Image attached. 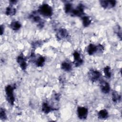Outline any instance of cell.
I'll list each match as a JSON object with an SVG mask.
<instances>
[{
	"instance_id": "6da1fadb",
	"label": "cell",
	"mask_w": 122,
	"mask_h": 122,
	"mask_svg": "<svg viewBox=\"0 0 122 122\" xmlns=\"http://www.w3.org/2000/svg\"><path fill=\"white\" fill-rule=\"evenodd\" d=\"M38 12L46 17H51L53 14V10L51 7L46 3L41 4L39 7Z\"/></svg>"
},
{
	"instance_id": "7a4b0ae2",
	"label": "cell",
	"mask_w": 122,
	"mask_h": 122,
	"mask_svg": "<svg viewBox=\"0 0 122 122\" xmlns=\"http://www.w3.org/2000/svg\"><path fill=\"white\" fill-rule=\"evenodd\" d=\"M15 87L11 85H7L5 88L6 97L7 101L11 105L14 104L15 97L14 95V90Z\"/></svg>"
},
{
	"instance_id": "3957f363",
	"label": "cell",
	"mask_w": 122,
	"mask_h": 122,
	"mask_svg": "<svg viewBox=\"0 0 122 122\" xmlns=\"http://www.w3.org/2000/svg\"><path fill=\"white\" fill-rule=\"evenodd\" d=\"M30 58L33 63L37 67H42L44 65L45 59L41 55H36L34 53H32L30 55Z\"/></svg>"
},
{
	"instance_id": "277c9868",
	"label": "cell",
	"mask_w": 122,
	"mask_h": 122,
	"mask_svg": "<svg viewBox=\"0 0 122 122\" xmlns=\"http://www.w3.org/2000/svg\"><path fill=\"white\" fill-rule=\"evenodd\" d=\"M88 76L91 81L95 82L100 78L101 74V72L97 70L91 69L88 71Z\"/></svg>"
},
{
	"instance_id": "5b68a950",
	"label": "cell",
	"mask_w": 122,
	"mask_h": 122,
	"mask_svg": "<svg viewBox=\"0 0 122 122\" xmlns=\"http://www.w3.org/2000/svg\"><path fill=\"white\" fill-rule=\"evenodd\" d=\"M77 113L78 118L81 120H85L87 118L88 114V110L85 107L80 106L77 108Z\"/></svg>"
},
{
	"instance_id": "8992f818",
	"label": "cell",
	"mask_w": 122,
	"mask_h": 122,
	"mask_svg": "<svg viewBox=\"0 0 122 122\" xmlns=\"http://www.w3.org/2000/svg\"><path fill=\"white\" fill-rule=\"evenodd\" d=\"M84 8L83 5L81 4H80L76 9H73L72 10L71 13V15L73 16L82 17L84 15Z\"/></svg>"
},
{
	"instance_id": "52a82bcc",
	"label": "cell",
	"mask_w": 122,
	"mask_h": 122,
	"mask_svg": "<svg viewBox=\"0 0 122 122\" xmlns=\"http://www.w3.org/2000/svg\"><path fill=\"white\" fill-rule=\"evenodd\" d=\"M30 18L33 22L37 24L38 27L42 28L44 26V21L42 20L41 18L35 13H33L30 14Z\"/></svg>"
},
{
	"instance_id": "ba28073f",
	"label": "cell",
	"mask_w": 122,
	"mask_h": 122,
	"mask_svg": "<svg viewBox=\"0 0 122 122\" xmlns=\"http://www.w3.org/2000/svg\"><path fill=\"white\" fill-rule=\"evenodd\" d=\"M73 63L76 67H79L81 65L83 62V60L81 57L80 53L75 51L73 53Z\"/></svg>"
},
{
	"instance_id": "9c48e42d",
	"label": "cell",
	"mask_w": 122,
	"mask_h": 122,
	"mask_svg": "<svg viewBox=\"0 0 122 122\" xmlns=\"http://www.w3.org/2000/svg\"><path fill=\"white\" fill-rule=\"evenodd\" d=\"M115 0H100V4L104 9H112L116 5Z\"/></svg>"
},
{
	"instance_id": "30bf717a",
	"label": "cell",
	"mask_w": 122,
	"mask_h": 122,
	"mask_svg": "<svg viewBox=\"0 0 122 122\" xmlns=\"http://www.w3.org/2000/svg\"><path fill=\"white\" fill-rule=\"evenodd\" d=\"M16 61L21 70L25 71L27 68V64L26 58L23 56V55H19L16 58Z\"/></svg>"
},
{
	"instance_id": "8fae6325",
	"label": "cell",
	"mask_w": 122,
	"mask_h": 122,
	"mask_svg": "<svg viewBox=\"0 0 122 122\" xmlns=\"http://www.w3.org/2000/svg\"><path fill=\"white\" fill-rule=\"evenodd\" d=\"M68 35V32L65 29L60 28L57 31L56 34V37L58 40H61L67 38Z\"/></svg>"
},
{
	"instance_id": "7c38bea8",
	"label": "cell",
	"mask_w": 122,
	"mask_h": 122,
	"mask_svg": "<svg viewBox=\"0 0 122 122\" xmlns=\"http://www.w3.org/2000/svg\"><path fill=\"white\" fill-rule=\"evenodd\" d=\"M100 87L101 91L103 93H108L110 91V86L109 83L104 80H102L100 81Z\"/></svg>"
},
{
	"instance_id": "4fadbf2b",
	"label": "cell",
	"mask_w": 122,
	"mask_h": 122,
	"mask_svg": "<svg viewBox=\"0 0 122 122\" xmlns=\"http://www.w3.org/2000/svg\"><path fill=\"white\" fill-rule=\"evenodd\" d=\"M87 52L90 55H92L95 53L98 52L97 45L93 44H89L87 48Z\"/></svg>"
},
{
	"instance_id": "5bb4252c",
	"label": "cell",
	"mask_w": 122,
	"mask_h": 122,
	"mask_svg": "<svg viewBox=\"0 0 122 122\" xmlns=\"http://www.w3.org/2000/svg\"><path fill=\"white\" fill-rule=\"evenodd\" d=\"M53 109L47 102H43L41 106V111L45 114H48L52 111Z\"/></svg>"
},
{
	"instance_id": "9a60e30c",
	"label": "cell",
	"mask_w": 122,
	"mask_h": 122,
	"mask_svg": "<svg viewBox=\"0 0 122 122\" xmlns=\"http://www.w3.org/2000/svg\"><path fill=\"white\" fill-rule=\"evenodd\" d=\"M97 116H98V118L100 119H102V120L106 119L109 116L108 112L106 109H102L98 112Z\"/></svg>"
},
{
	"instance_id": "2e32d148",
	"label": "cell",
	"mask_w": 122,
	"mask_h": 122,
	"mask_svg": "<svg viewBox=\"0 0 122 122\" xmlns=\"http://www.w3.org/2000/svg\"><path fill=\"white\" fill-rule=\"evenodd\" d=\"M16 12V9L12 5H10L7 7L5 10V14L7 16H12L14 15Z\"/></svg>"
},
{
	"instance_id": "e0dca14e",
	"label": "cell",
	"mask_w": 122,
	"mask_h": 122,
	"mask_svg": "<svg viewBox=\"0 0 122 122\" xmlns=\"http://www.w3.org/2000/svg\"><path fill=\"white\" fill-rule=\"evenodd\" d=\"M10 28L15 31H17L19 30L21 27V23L18 21H13L10 24Z\"/></svg>"
},
{
	"instance_id": "ac0fdd59",
	"label": "cell",
	"mask_w": 122,
	"mask_h": 122,
	"mask_svg": "<svg viewBox=\"0 0 122 122\" xmlns=\"http://www.w3.org/2000/svg\"><path fill=\"white\" fill-rule=\"evenodd\" d=\"M61 69L65 71H70L72 69L71 65L67 61H63L61 64Z\"/></svg>"
},
{
	"instance_id": "d6986e66",
	"label": "cell",
	"mask_w": 122,
	"mask_h": 122,
	"mask_svg": "<svg viewBox=\"0 0 122 122\" xmlns=\"http://www.w3.org/2000/svg\"><path fill=\"white\" fill-rule=\"evenodd\" d=\"M81 19L82 24L84 27H87L89 26L91 23L92 20L89 16L84 15L83 17H81Z\"/></svg>"
},
{
	"instance_id": "ffe728a7",
	"label": "cell",
	"mask_w": 122,
	"mask_h": 122,
	"mask_svg": "<svg viewBox=\"0 0 122 122\" xmlns=\"http://www.w3.org/2000/svg\"><path fill=\"white\" fill-rule=\"evenodd\" d=\"M112 100L113 102L117 103L121 100V95L116 91H113L112 92Z\"/></svg>"
},
{
	"instance_id": "44dd1931",
	"label": "cell",
	"mask_w": 122,
	"mask_h": 122,
	"mask_svg": "<svg viewBox=\"0 0 122 122\" xmlns=\"http://www.w3.org/2000/svg\"><path fill=\"white\" fill-rule=\"evenodd\" d=\"M103 73L105 76L107 78H110L112 76V71L111 68L108 66L104 67L103 69Z\"/></svg>"
},
{
	"instance_id": "7402d4cb",
	"label": "cell",
	"mask_w": 122,
	"mask_h": 122,
	"mask_svg": "<svg viewBox=\"0 0 122 122\" xmlns=\"http://www.w3.org/2000/svg\"><path fill=\"white\" fill-rule=\"evenodd\" d=\"M73 10L72 9V6L71 3H66L64 5V11L66 13H71L72 10Z\"/></svg>"
},
{
	"instance_id": "603a6c76",
	"label": "cell",
	"mask_w": 122,
	"mask_h": 122,
	"mask_svg": "<svg viewBox=\"0 0 122 122\" xmlns=\"http://www.w3.org/2000/svg\"><path fill=\"white\" fill-rule=\"evenodd\" d=\"M0 120L2 121H5L7 118L6 112L5 110L2 108H0Z\"/></svg>"
},
{
	"instance_id": "cb8c5ba5",
	"label": "cell",
	"mask_w": 122,
	"mask_h": 122,
	"mask_svg": "<svg viewBox=\"0 0 122 122\" xmlns=\"http://www.w3.org/2000/svg\"><path fill=\"white\" fill-rule=\"evenodd\" d=\"M114 31H115V33L117 35L118 37L121 40V39H122V31H121V27L119 26V25H117L116 26V28L114 29Z\"/></svg>"
},
{
	"instance_id": "d4e9b609",
	"label": "cell",
	"mask_w": 122,
	"mask_h": 122,
	"mask_svg": "<svg viewBox=\"0 0 122 122\" xmlns=\"http://www.w3.org/2000/svg\"><path fill=\"white\" fill-rule=\"evenodd\" d=\"M41 43L39 41H36L32 43V46L33 48H36L41 46Z\"/></svg>"
},
{
	"instance_id": "484cf974",
	"label": "cell",
	"mask_w": 122,
	"mask_h": 122,
	"mask_svg": "<svg viewBox=\"0 0 122 122\" xmlns=\"http://www.w3.org/2000/svg\"><path fill=\"white\" fill-rule=\"evenodd\" d=\"M17 2V0H10V5H14V4H16V3Z\"/></svg>"
},
{
	"instance_id": "4316f807",
	"label": "cell",
	"mask_w": 122,
	"mask_h": 122,
	"mask_svg": "<svg viewBox=\"0 0 122 122\" xmlns=\"http://www.w3.org/2000/svg\"><path fill=\"white\" fill-rule=\"evenodd\" d=\"M4 27L2 25H1L0 26V34L1 35H2L3 32H4Z\"/></svg>"
}]
</instances>
